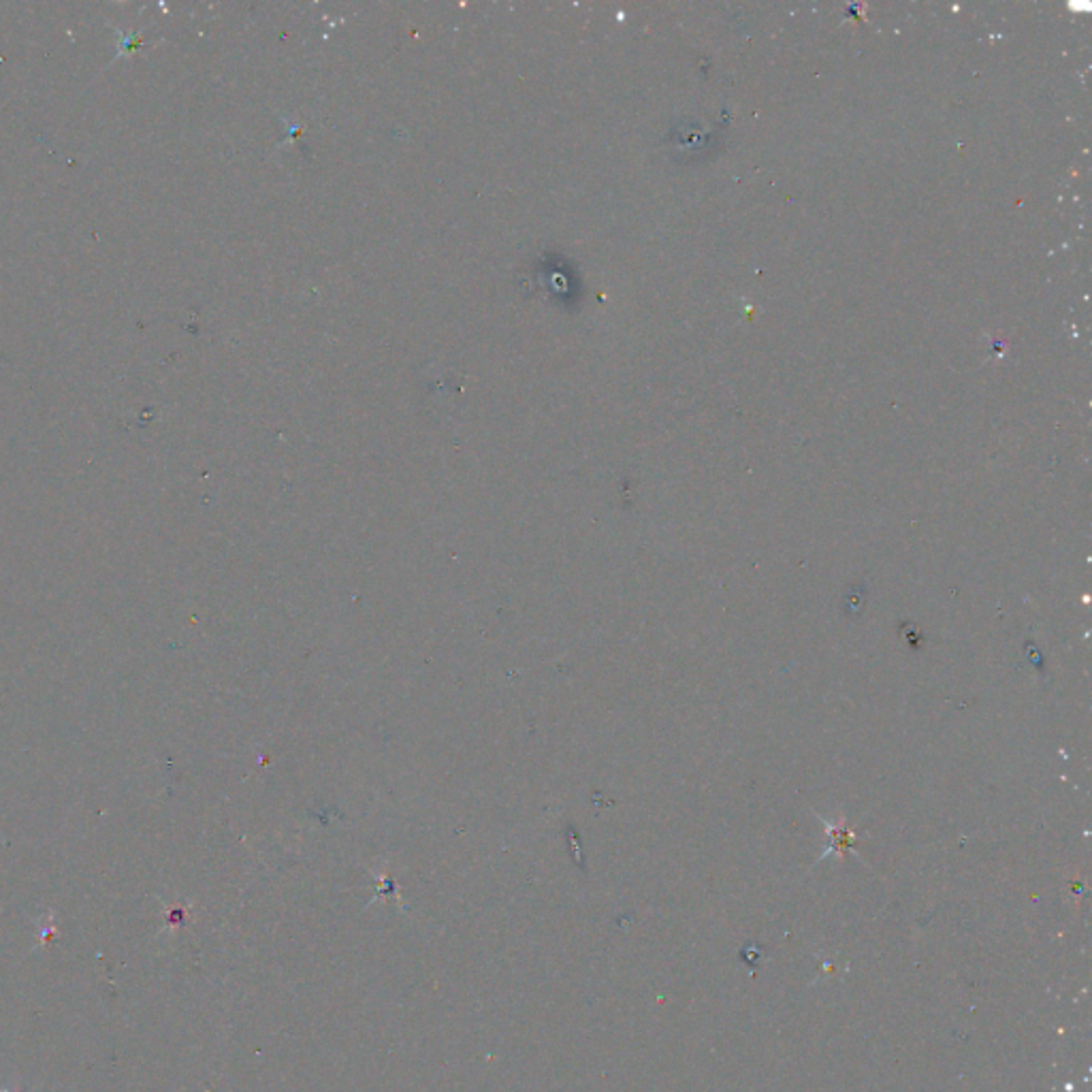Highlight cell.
<instances>
[{
    "mask_svg": "<svg viewBox=\"0 0 1092 1092\" xmlns=\"http://www.w3.org/2000/svg\"><path fill=\"white\" fill-rule=\"evenodd\" d=\"M54 935H56V926H52V928L43 930L41 936H38V945H47L49 941H52Z\"/></svg>",
    "mask_w": 1092,
    "mask_h": 1092,
    "instance_id": "6da1fadb",
    "label": "cell"
},
{
    "mask_svg": "<svg viewBox=\"0 0 1092 1092\" xmlns=\"http://www.w3.org/2000/svg\"><path fill=\"white\" fill-rule=\"evenodd\" d=\"M0 1092H11V1090H7V1088H4V1086H0Z\"/></svg>",
    "mask_w": 1092,
    "mask_h": 1092,
    "instance_id": "7a4b0ae2",
    "label": "cell"
}]
</instances>
